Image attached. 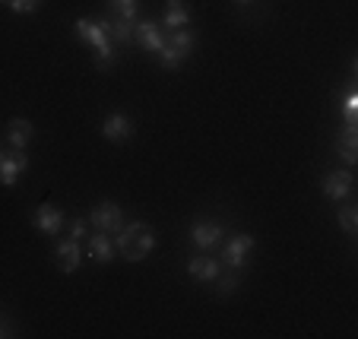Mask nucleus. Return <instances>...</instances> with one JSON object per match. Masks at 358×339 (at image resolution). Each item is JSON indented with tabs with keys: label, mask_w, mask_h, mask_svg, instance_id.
Here are the masks:
<instances>
[{
	"label": "nucleus",
	"mask_w": 358,
	"mask_h": 339,
	"mask_svg": "<svg viewBox=\"0 0 358 339\" xmlns=\"http://www.w3.org/2000/svg\"><path fill=\"white\" fill-rule=\"evenodd\" d=\"M190 241H194L196 251L213 254L225 241V225L219 222V219H196V222L190 225Z\"/></svg>",
	"instance_id": "nucleus-4"
},
{
	"label": "nucleus",
	"mask_w": 358,
	"mask_h": 339,
	"mask_svg": "<svg viewBox=\"0 0 358 339\" xmlns=\"http://www.w3.org/2000/svg\"><path fill=\"white\" fill-rule=\"evenodd\" d=\"M105 32L115 45H127V41H134V22L115 16V20H105Z\"/></svg>",
	"instance_id": "nucleus-18"
},
{
	"label": "nucleus",
	"mask_w": 358,
	"mask_h": 339,
	"mask_svg": "<svg viewBox=\"0 0 358 339\" xmlns=\"http://www.w3.org/2000/svg\"><path fill=\"white\" fill-rule=\"evenodd\" d=\"M115 247L124 260L140 264V260H146L149 254L156 251V231L149 229L143 219H136V222H124L121 229L115 231Z\"/></svg>",
	"instance_id": "nucleus-1"
},
{
	"label": "nucleus",
	"mask_w": 358,
	"mask_h": 339,
	"mask_svg": "<svg viewBox=\"0 0 358 339\" xmlns=\"http://www.w3.org/2000/svg\"><path fill=\"white\" fill-rule=\"evenodd\" d=\"M83 257H86V251H83V245L80 241H73V238H64V241H57L55 245V264L61 266V273L80 270Z\"/></svg>",
	"instance_id": "nucleus-11"
},
{
	"label": "nucleus",
	"mask_w": 358,
	"mask_h": 339,
	"mask_svg": "<svg viewBox=\"0 0 358 339\" xmlns=\"http://www.w3.org/2000/svg\"><path fill=\"white\" fill-rule=\"evenodd\" d=\"M352 171L349 168H339V171H330V175H324V197L333 200V203H343V200L352 197Z\"/></svg>",
	"instance_id": "nucleus-9"
},
{
	"label": "nucleus",
	"mask_w": 358,
	"mask_h": 339,
	"mask_svg": "<svg viewBox=\"0 0 358 339\" xmlns=\"http://www.w3.org/2000/svg\"><path fill=\"white\" fill-rule=\"evenodd\" d=\"M159 26L165 32H175V29H184L190 26V7L184 0H165V13H162V22Z\"/></svg>",
	"instance_id": "nucleus-15"
},
{
	"label": "nucleus",
	"mask_w": 358,
	"mask_h": 339,
	"mask_svg": "<svg viewBox=\"0 0 358 339\" xmlns=\"http://www.w3.org/2000/svg\"><path fill=\"white\" fill-rule=\"evenodd\" d=\"M105 3H108V10L115 16H121V20L136 22V16H140V0H105Z\"/></svg>",
	"instance_id": "nucleus-19"
},
{
	"label": "nucleus",
	"mask_w": 358,
	"mask_h": 339,
	"mask_svg": "<svg viewBox=\"0 0 358 339\" xmlns=\"http://www.w3.org/2000/svg\"><path fill=\"white\" fill-rule=\"evenodd\" d=\"M101 136L108 143H124L134 136V121H130L124 111H115V115H108L105 121H101Z\"/></svg>",
	"instance_id": "nucleus-14"
},
{
	"label": "nucleus",
	"mask_w": 358,
	"mask_h": 339,
	"mask_svg": "<svg viewBox=\"0 0 358 339\" xmlns=\"http://www.w3.org/2000/svg\"><path fill=\"white\" fill-rule=\"evenodd\" d=\"M64 229H67V238L83 241V238H89V219H73V222H67Z\"/></svg>",
	"instance_id": "nucleus-23"
},
{
	"label": "nucleus",
	"mask_w": 358,
	"mask_h": 339,
	"mask_svg": "<svg viewBox=\"0 0 358 339\" xmlns=\"http://www.w3.org/2000/svg\"><path fill=\"white\" fill-rule=\"evenodd\" d=\"M124 222H127V219H124V210L117 203H111V200L99 203L92 212H89V229H95V231H108V235H115Z\"/></svg>",
	"instance_id": "nucleus-6"
},
{
	"label": "nucleus",
	"mask_w": 358,
	"mask_h": 339,
	"mask_svg": "<svg viewBox=\"0 0 358 339\" xmlns=\"http://www.w3.org/2000/svg\"><path fill=\"white\" fill-rule=\"evenodd\" d=\"M194 48H196V32L184 26V29H175V32H165V45L159 48L156 57L162 64V70H178L194 55Z\"/></svg>",
	"instance_id": "nucleus-3"
},
{
	"label": "nucleus",
	"mask_w": 358,
	"mask_h": 339,
	"mask_svg": "<svg viewBox=\"0 0 358 339\" xmlns=\"http://www.w3.org/2000/svg\"><path fill=\"white\" fill-rule=\"evenodd\" d=\"M29 168V156L20 150H0V184L13 187L22 178V171Z\"/></svg>",
	"instance_id": "nucleus-7"
},
{
	"label": "nucleus",
	"mask_w": 358,
	"mask_h": 339,
	"mask_svg": "<svg viewBox=\"0 0 358 339\" xmlns=\"http://www.w3.org/2000/svg\"><path fill=\"white\" fill-rule=\"evenodd\" d=\"M32 136H35V127L29 121H22V117H13V121H10V127H7V146L10 150L26 152L29 143H32Z\"/></svg>",
	"instance_id": "nucleus-16"
},
{
	"label": "nucleus",
	"mask_w": 358,
	"mask_h": 339,
	"mask_svg": "<svg viewBox=\"0 0 358 339\" xmlns=\"http://www.w3.org/2000/svg\"><path fill=\"white\" fill-rule=\"evenodd\" d=\"M187 273H190V279H196V282H216L219 273H222V264H219L213 254L200 251L187 260Z\"/></svg>",
	"instance_id": "nucleus-12"
},
{
	"label": "nucleus",
	"mask_w": 358,
	"mask_h": 339,
	"mask_svg": "<svg viewBox=\"0 0 358 339\" xmlns=\"http://www.w3.org/2000/svg\"><path fill=\"white\" fill-rule=\"evenodd\" d=\"M355 117H358V89H349L343 95V127H355Z\"/></svg>",
	"instance_id": "nucleus-21"
},
{
	"label": "nucleus",
	"mask_w": 358,
	"mask_h": 339,
	"mask_svg": "<svg viewBox=\"0 0 358 339\" xmlns=\"http://www.w3.org/2000/svg\"><path fill=\"white\" fill-rule=\"evenodd\" d=\"M73 32H76V38H83L86 45L95 48L101 70H111V67H115L117 51H115V41H111L108 32H105V22H99V20H76Z\"/></svg>",
	"instance_id": "nucleus-2"
},
{
	"label": "nucleus",
	"mask_w": 358,
	"mask_h": 339,
	"mask_svg": "<svg viewBox=\"0 0 358 339\" xmlns=\"http://www.w3.org/2000/svg\"><path fill=\"white\" fill-rule=\"evenodd\" d=\"M238 3H241V7H248V3H254V0H238Z\"/></svg>",
	"instance_id": "nucleus-25"
},
{
	"label": "nucleus",
	"mask_w": 358,
	"mask_h": 339,
	"mask_svg": "<svg viewBox=\"0 0 358 339\" xmlns=\"http://www.w3.org/2000/svg\"><path fill=\"white\" fill-rule=\"evenodd\" d=\"M134 41L143 48V51H152V55H159V48L165 45V29L156 26L152 20H136L134 22Z\"/></svg>",
	"instance_id": "nucleus-10"
},
{
	"label": "nucleus",
	"mask_w": 358,
	"mask_h": 339,
	"mask_svg": "<svg viewBox=\"0 0 358 339\" xmlns=\"http://www.w3.org/2000/svg\"><path fill=\"white\" fill-rule=\"evenodd\" d=\"M13 13H20V16H29V13H35V10L45 3V0H3Z\"/></svg>",
	"instance_id": "nucleus-22"
},
{
	"label": "nucleus",
	"mask_w": 358,
	"mask_h": 339,
	"mask_svg": "<svg viewBox=\"0 0 358 339\" xmlns=\"http://www.w3.org/2000/svg\"><path fill=\"white\" fill-rule=\"evenodd\" d=\"M336 152L349 168L358 162V127H343V134L336 140Z\"/></svg>",
	"instance_id": "nucleus-17"
},
{
	"label": "nucleus",
	"mask_w": 358,
	"mask_h": 339,
	"mask_svg": "<svg viewBox=\"0 0 358 339\" xmlns=\"http://www.w3.org/2000/svg\"><path fill=\"white\" fill-rule=\"evenodd\" d=\"M64 225H67V219H64V212L57 210V206H51V203H41L38 210L32 212V229H38L41 235H48V238L61 235V231H64Z\"/></svg>",
	"instance_id": "nucleus-8"
},
{
	"label": "nucleus",
	"mask_w": 358,
	"mask_h": 339,
	"mask_svg": "<svg viewBox=\"0 0 358 339\" xmlns=\"http://www.w3.org/2000/svg\"><path fill=\"white\" fill-rule=\"evenodd\" d=\"M117 254L115 247V238L108 235V231H92L89 235V245H86V257L95 260V264H111Z\"/></svg>",
	"instance_id": "nucleus-13"
},
{
	"label": "nucleus",
	"mask_w": 358,
	"mask_h": 339,
	"mask_svg": "<svg viewBox=\"0 0 358 339\" xmlns=\"http://www.w3.org/2000/svg\"><path fill=\"white\" fill-rule=\"evenodd\" d=\"M339 229H343L349 238H355V231H358V206L355 203L339 206Z\"/></svg>",
	"instance_id": "nucleus-20"
},
{
	"label": "nucleus",
	"mask_w": 358,
	"mask_h": 339,
	"mask_svg": "<svg viewBox=\"0 0 358 339\" xmlns=\"http://www.w3.org/2000/svg\"><path fill=\"white\" fill-rule=\"evenodd\" d=\"M216 289H219V295H229V292H235L238 289V273H231V276H219L216 279Z\"/></svg>",
	"instance_id": "nucleus-24"
},
{
	"label": "nucleus",
	"mask_w": 358,
	"mask_h": 339,
	"mask_svg": "<svg viewBox=\"0 0 358 339\" xmlns=\"http://www.w3.org/2000/svg\"><path fill=\"white\" fill-rule=\"evenodd\" d=\"M250 254H254V238H250L248 231H235L222 245V264L229 266V273H238L248 266Z\"/></svg>",
	"instance_id": "nucleus-5"
},
{
	"label": "nucleus",
	"mask_w": 358,
	"mask_h": 339,
	"mask_svg": "<svg viewBox=\"0 0 358 339\" xmlns=\"http://www.w3.org/2000/svg\"><path fill=\"white\" fill-rule=\"evenodd\" d=\"M3 333H7V330H3V324H0V336H3Z\"/></svg>",
	"instance_id": "nucleus-26"
}]
</instances>
